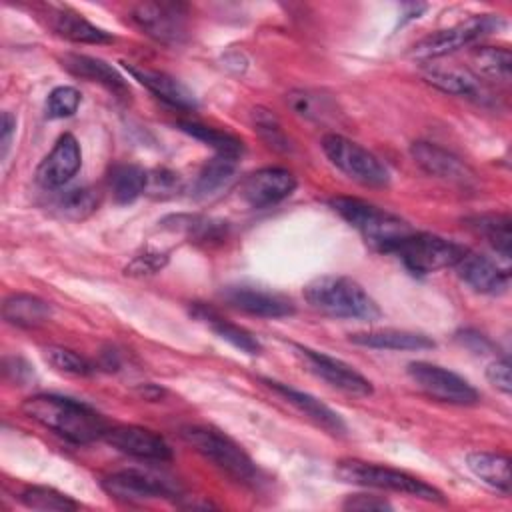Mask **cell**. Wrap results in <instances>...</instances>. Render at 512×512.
<instances>
[{"label": "cell", "instance_id": "6da1fadb", "mask_svg": "<svg viewBox=\"0 0 512 512\" xmlns=\"http://www.w3.org/2000/svg\"><path fill=\"white\" fill-rule=\"evenodd\" d=\"M22 412L72 444L104 438L106 420L88 404L56 394H36L22 402Z\"/></svg>", "mask_w": 512, "mask_h": 512}, {"label": "cell", "instance_id": "7a4b0ae2", "mask_svg": "<svg viewBox=\"0 0 512 512\" xmlns=\"http://www.w3.org/2000/svg\"><path fill=\"white\" fill-rule=\"evenodd\" d=\"M304 296L312 308L332 318L372 322L382 314L376 300L346 276H318L306 284Z\"/></svg>", "mask_w": 512, "mask_h": 512}, {"label": "cell", "instance_id": "3957f363", "mask_svg": "<svg viewBox=\"0 0 512 512\" xmlns=\"http://www.w3.org/2000/svg\"><path fill=\"white\" fill-rule=\"evenodd\" d=\"M330 206L352 228H356L372 248L380 252L390 254L400 240L414 232L412 226L400 216L358 198L338 196L330 200Z\"/></svg>", "mask_w": 512, "mask_h": 512}, {"label": "cell", "instance_id": "277c9868", "mask_svg": "<svg viewBox=\"0 0 512 512\" xmlns=\"http://www.w3.org/2000/svg\"><path fill=\"white\" fill-rule=\"evenodd\" d=\"M180 436L198 454L210 460L216 468L228 474L240 484H254L258 480V468L246 450L224 432L210 426H184Z\"/></svg>", "mask_w": 512, "mask_h": 512}, {"label": "cell", "instance_id": "5b68a950", "mask_svg": "<svg viewBox=\"0 0 512 512\" xmlns=\"http://www.w3.org/2000/svg\"><path fill=\"white\" fill-rule=\"evenodd\" d=\"M334 472L342 482H348V484L400 492V494H408L428 502H444V494L436 486L408 472L388 468L382 464H372L364 460H340Z\"/></svg>", "mask_w": 512, "mask_h": 512}, {"label": "cell", "instance_id": "8992f818", "mask_svg": "<svg viewBox=\"0 0 512 512\" xmlns=\"http://www.w3.org/2000/svg\"><path fill=\"white\" fill-rule=\"evenodd\" d=\"M466 252L464 246L428 232H412L400 240L390 254L398 256L412 274H432L454 268Z\"/></svg>", "mask_w": 512, "mask_h": 512}, {"label": "cell", "instance_id": "52a82bcc", "mask_svg": "<svg viewBox=\"0 0 512 512\" xmlns=\"http://www.w3.org/2000/svg\"><path fill=\"white\" fill-rule=\"evenodd\" d=\"M504 26L502 16L498 14H478L470 16L446 30H440L436 34H430L416 42L410 50V56L414 60H436L442 56H448L460 48H466L474 44L476 40L498 32Z\"/></svg>", "mask_w": 512, "mask_h": 512}, {"label": "cell", "instance_id": "ba28073f", "mask_svg": "<svg viewBox=\"0 0 512 512\" xmlns=\"http://www.w3.org/2000/svg\"><path fill=\"white\" fill-rule=\"evenodd\" d=\"M322 150L340 172L364 186L380 188L390 182L388 168L372 152L340 134H326Z\"/></svg>", "mask_w": 512, "mask_h": 512}, {"label": "cell", "instance_id": "9c48e42d", "mask_svg": "<svg viewBox=\"0 0 512 512\" xmlns=\"http://www.w3.org/2000/svg\"><path fill=\"white\" fill-rule=\"evenodd\" d=\"M102 490L122 502H144L152 498H170L180 492L178 484L158 472L128 468L102 478Z\"/></svg>", "mask_w": 512, "mask_h": 512}, {"label": "cell", "instance_id": "30bf717a", "mask_svg": "<svg viewBox=\"0 0 512 512\" xmlns=\"http://www.w3.org/2000/svg\"><path fill=\"white\" fill-rule=\"evenodd\" d=\"M408 376L430 398L456 406H472L480 400L478 390L456 372L430 362H410Z\"/></svg>", "mask_w": 512, "mask_h": 512}, {"label": "cell", "instance_id": "8fae6325", "mask_svg": "<svg viewBox=\"0 0 512 512\" xmlns=\"http://www.w3.org/2000/svg\"><path fill=\"white\" fill-rule=\"evenodd\" d=\"M186 6L176 2H142L132 8L134 24L162 44H180L186 38Z\"/></svg>", "mask_w": 512, "mask_h": 512}, {"label": "cell", "instance_id": "7c38bea8", "mask_svg": "<svg viewBox=\"0 0 512 512\" xmlns=\"http://www.w3.org/2000/svg\"><path fill=\"white\" fill-rule=\"evenodd\" d=\"M294 350L298 352L306 368L318 378H322L326 384H330L332 388L342 390L344 394H350V396H360V398L372 394L370 380L364 378L350 364L302 344H294Z\"/></svg>", "mask_w": 512, "mask_h": 512}, {"label": "cell", "instance_id": "4fadbf2b", "mask_svg": "<svg viewBox=\"0 0 512 512\" xmlns=\"http://www.w3.org/2000/svg\"><path fill=\"white\" fill-rule=\"evenodd\" d=\"M296 190V178L290 170L280 166L260 168L244 178L240 184L242 200L252 208H266L282 202Z\"/></svg>", "mask_w": 512, "mask_h": 512}, {"label": "cell", "instance_id": "5bb4252c", "mask_svg": "<svg viewBox=\"0 0 512 512\" xmlns=\"http://www.w3.org/2000/svg\"><path fill=\"white\" fill-rule=\"evenodd\" d=\"M104 440L122 454H128L138 460L166 462L172 458L168 442L154 430L142 426H114L108 428Z\"/></svg>", "mask_w": 512, "mask_h": 512}, {"label": "cell", "instance_id": "9a60e30c", "mask_svg": "<svg viewBox=\"0 0 512 512\" xmlns=\"http://www.w3.org/2000/svg\"><path fill=\"white\" fill-rule=\"evenodd\" d=\"M82 152L72 134H62L36 168V182L44 188H62L80 170Z\"/></svg>", "mask_w": 512, "mask_h": 512}, {"label": "cell", "instance_id": "2e32d148", "mask_svg": "<svg viewBox=\"0 0 512 512\" xmlns=\"http://www.w3.org/2000/svg\"><path fill=\"white\" fill-rule=\"evenodd\" d=\"M222 298L234 308L260 318H284L296 312L290 298L250 284L226 286L222 290Z\"/></svg>", "mask_w": 512, "mask_h": 512}, {"label": "cell", "instance_id": "e0dca14e", "mask_svg": "<svg viewBox=\"0 0 512 512\" xmlns=\"http://www.w3.org/2000/svg\"><path fill=\"white\" fill-rule=\"evenodd\" d=\"M410 154L414 162L428 172L430 176L442 178L446 182L458 184V186H470L474 182V172L452 152L430 144V142H414L410 146Z\"/></svg>", "mask_w": 512, "mask_h": 512}, {"label": "cell", "instance_id": "ac0fdd59", "mask_svg": "<svg viewBox=\"0 0 512 512\" xmlns=\"http://www.w3.org/2000/svg\"><path fill=\"white\" fill-rule=\"evenodd\" d=\"M454 270L460 276V280H464L472 290L480 294H490V296L502 294L506 292L510 282L506 268H500L490 258L478 252H472L468 248L462 254V258L456 262Z\"/></svg>", "mask_w": 512, "mask_h": 512}, {"label": "cell", "instance_id": "d6986e66", "mask_svg": "<svg viewBox=\"0 0 512 512\" xmlns=\"http://www.w3.org/2000/svg\"><path fill=\"white\" fill-rule=\"evenodd\" d=\"M126 70L132 74L134 80H138L142 86H146L156 98L166 102L172 108L178 110H194L198 106L194 92L184 86L178 78L150 68H140L134 64H124Z\"/></svg>", "mask_w": 512, "mask_h": 512}, {"label": "cell", "instance_id": "ffe728a7", "mask_svg": "<svg viewBox=\"0 0 512 512\" xmlns=\"http://www.w3.org/2000/svg\"><path fill=\"white\" fill-rule=\"evenodd\" d=\"M264 384L274 390L276 394H280L288 404H292L298 412H302L304 416H308L312 422H316L320 428H324L326 432L340 436L346 432V424L342 420V416L338 412H334L330 406H326L324 402H320L318 398H314L308 392L296 390L288 384L276 382V380H264Z\"/></svg>", "mask_w": 512, "mask_h": 512}, {"label": "cell", "instance_id": "44dd1931", "mask_svg": "<svg viewBox=\"0 0 512 512\" xmlns=\"http://www.w3.org/2000/svg\"><path fill=\"white\" fill-rule=\"evenodd\" d=\"M60 62L62 68H66L70 74L90 82H98L118 98H130L128 82L112 64L86 54H64Z\"/></svg>", "mask_w": 512, "mask_h": 512}, {"label": "cell", "instance_id": "7402d4cb", "mask_svg": "<svg viewBox=\"0 0 512 512\" xmlns=\"http://www.w3.org/2000/svg\"><path fill=\"white\" fill-rule=\"evenodd\" d=\"M424 80L442 92L466 96L472 100H486L488 92L480 78L468 68L458 66H430L424 70Z\"/></svg>", "mask_w": 512, "mask_h": 512}, {"label": "cell", "instance_id": "603a6c76", "mask_svg": "<svg viewBox=\"0 0 512 512\" xmlns=\"http://www.w3.org/2000/svg\"><path fill=\"white\" fill-rule=\"evenodd\" d=\"M350 342L366 348L378 350H428L434 348V340L420 332L410 330H370V332H356L350 334Z\"/></svg>", "mask_w": 512, "mask_h": 512}, {"label": "cell", "instance_id": "cb8c5ba5", "mask_svg": "<svg viewBox=\"0 0 512 512\" xmlns=\"http://www.w3.org/2000/svg\"><path fill=\"white\" fill-rule=\"evenodd\" d=\"M50 28L70 40V42H78V44H104V42H112L114 36L102 28H98L96 24L88 22L84 16L72 12V10H52L48 16Z\"/></svg>", "mask_w": 512, "mask_h": 512}, {"label": "cell", "instance_id": "d4e9b609", "mask_svg": "<svg viewBox=\"0 0 512 512\" xmlns=\"http://www.w3.org/2000/svg\"><path fill=\"white\" fill-rule=\"evenodd\" d=\"M190 314H192L194 318H198L200 322H204L206 326H210V330H212L216 336H220L222 340L230 342L234 348H238V350H242V352H246V354H252V356H254V354H260L262 346H260V342L256 340V336L250 334L246 328H242V326H238V324H234V322L222 318L216 310H212V308H208V306H204V304H194L192 310H190Z\"/></svg>", "mask_w": 512, "mask_h": 512}, {"label": "cell", "instance_id": "484cf974", "mask_svg": "<svg viewBox=\"0 0 512 512\" xmlns=\"http://www.w3.org/2000/svg\"><path fill=\"white\" fill-rule=\"evenodd\" d=\"M2 316L6 322L20 328H34L50 320L52 308L46 300L32 294H12L2 304Z\"/></svg>", "mask_w": 512, "mask_h": 512}, {"label": "cell", "instance_id": "4316f807", "mask_svg": "<svg viewBox=\"0 0 512 512\" xmlns=\"http://www.w3.org/2000/svg\"><path fill=\"white\" fill-rule=\"evenodd\" d=\"M466 466L490 488L510 494V458L498 452H470Z\"/></svg>", "mask_w": 512, "mask_h": 512}, {"label": "cell", "instance_id": "83f0119b", "mask_svg": "<svg viewBox=\"0 0 512 512\" xmlns=\"http://www.w3.org/2000/svg\"><path fill=\"white\" fill-rule=\"evenodd\" d=\"M510 216L508 214H478L466 218V226L482 236L504 260L510 258L512 232H510Z\"/></svg>", "mask_w": 512, "mask_h": 512}, {"label": "cell", "instance_id": "f1b7e54d", "mask_svg": "<svg viewBox=\"0 0 512 512\" xmlns=\"http://www.w3.org/2000/svg\"><path fill=\"white\" fill-rule=\"evenodd\" d=\"M236 160L232 156L216 154L210 158L198 172V176L192 182V194L196 198L212 196L216 190H220L236 172Z\"/></svg>", "mask_w": 512, "mask_h": 512}, {"label": "cell", "instance_id": "f546056e", "mask_svg": "<svg viewBox=\"0 0 512 512\" xmlns=\"http://www.w3.org/2000/svg\"><path fill=\"white\" fill-rule=\"evenodd\" d=\"M178 128H180L182 132H186L188 136H192V138L204 142L206 146H210L216 154L238 158V156L244 152L242 140L236 138L234 134L226 132V130H218V128H212V126L194 122V120H180V122H178Z\"/></svg>", "mask_w": 512, "mask_h": 512}, {"label": "cell", "instance_id": "4dcf8cb0", "mask_svg": "<svg viewBox=\"0 0 512 512\" xmlns=\"http://www.w3.org/2000/svg\"><path fill=\"white\" fill-rule=\"evenodd\" d=\"M108 186L118 204H130L146 192V170L136 164H116L110 170Z\"/></svg>", "mask_w": 512, "mask_h": 512}, {"label": "cell", "instance_id": "1f68e13d", "mask_svg": "<svg viewBox=\"0 0 512 512\" xmlns=\"http://www.w3.org/2000/svg\"><path fill=\"white\" fill-rule=\"evenodd\" d=\"M472 62L476 70L492 80L502 84L510 82V64L512 54L508 48H494V46H480L472 52Z\"/></svg>", "mask_w": 512, "mask_h": 512}, {"label": "cell", "instance_id": "d6a6232c", "mask_svg": "<svg viewBox=\"0 0 512 512\" xmlns=\"http://www.w3.org/2000/svg\"><path fill=\"white\" fill-rule=\"evenodd\" d=\"M98 202L100 198L96 190L82 186V188H70L64 194H60L56 200V208L68 220H84L98 208Z\"/></svg>", "mask_w": 512, "mask_h": 512}, {"label": "cell", "instance_id": "836d02e7", "mask_svg": "<svg viewBox=\"0 0 512 512\" xmlns=\"http://www.w3.org/2000/svg\"><path fill=\"white\" fill-rule=\"evenodd\" d=\"M20 500L24 506L32 510H54V512H68L76 510L78 502H74L68 494H62L54 488L46 486H28L20 492Z\"/></svg>", "mask_w": 512, "mask_h": 512}, {"label": "cell", "instance_id": "e575fe53", "mask_svg": "<svg viewBox=\"0 0 512 512\" xmlns=\"http://www.w3.org/2000/svg\"><path fill=\"white\" fill-rule=\"evenodd\" d=\"M286 102L296 114L310 120H326L334 112V106L326 96L310 90H292L286 94Z\"/></svg>", "mask_w": 512, "mask_h": 512}, {"label": "cell", "instance_id": "d590c367", "mask_svg": "<svg viewBox=\"0 0 512 512\" xmlns=\"http://www.w3.org/2000/svg\"><path fill=\"white\" fill-rule=\"evenodd\" d=\"M42 354H44V360L54 370L64 372V374L88 376L94 370L92 364L84 356H80V354H76V352H72V350H68L64 346H44Z\"/></svg>", "mask_w": 512, "mask_h": 512}, {"label": "cell", "instance_id": "8d00e7d4", "mask_svg": "<svg viewBox=\"0 0 512 512\" xmlns=\"http://www.w3.org/2000/svg\"><path fill=\"white\" fill-rule=\"evenodd\" d=\"M252 124L254 130L260 134V138L274 150L278 152H288L290 150V140L288 136L282 132V126L278 122V118L264 110V108H254L252 110Z\"/></svg>", "mask_w": 512, "mask_h": 512}, {"label": "cell", "instance_id": "74e56055", "mask_svg": "<svg viewBox=\"0 0 512 512\" xmlns=\"http://www.w3.org/2000/svg\"><path fill=\"white\" fill-rule=\"evenodd\" d=\"M78 106L80 92L74 86H56L46 98V118H68L78 110Z\"/></svg>", "mask_w": 512, "mask_h": 512}, {"label": "cell", "instance_id": "f35d334b", "mask_svg": "<svg viewBox=\"0 0 512 512\" xmlns=\"http://www.w3.org/2000/svg\"><path fill=\"white\" fill-rule=\"evenodd\" d=\"M168 264V254L166 252H160V250H144L140 254H136L128 266L124 268L126 274L130 276H146V274H156L160 272L164 266Z\"/></svg>", "mask_w": 512, "mask_h": 512}, {"label": "cell", "instance_id": "ab89813d", "mask_svg": "<svg viewBox=\"0 0 512 512\" xmlns=\"http://www.w3.org/2000/svg\"><path fill=\"white\" fill-rule=\"evenodd\" d=\"M180 190V178L176 172L166 170V168H156L146 172V192L156 196V198H164V196H172L174 192Z\"/></svg>", "mask_w": 512, "mask_h": 512}, {"label": "cell", "instance_id": "60d3db41", "mask_svg": "<svg viewBox=\"0 0 512 512\" xmlns=\"http://www.w3.org/2000/svg\"><path fill=\"white\" fill-rule=\"evenodd\" d=\"M486 378L488 382L500 390L502 394L512 392V376H510V360L508 358H498L488 364L486 368Z\"/></svg>", "mask_w": 512, "mask_h": 512}, {"label": "cell", "instance_id": "b9f144b4", "mask_svg": "<svg viewBox=\"0 0 512 512\" xmlns=\"http://www.w3.org/2000/svg\"><path fill=\"white\" fill-rule=\"evenodd\" d=\"M346 510H392V504L380 496L372 494H354L348 496L342 504Z\"/></svg>", "mask_w": 512, "mask_h": 512}, {"label": "cell", "instance_id": "7bdbcfd3", "mask_svg": "<svg viewBox=\"0 0 512 512\" xmlns=\"http://www.w3.org/2000/svg\"><path fill=\"white\" fill-rule=\"evenodd\" d=\"M458 340H460L466 348H470L472 352H476V354H486V352L492 348V344H490L482 334H478V332H474V330H464V332H460V334H458Z\"/></svg>", "mask_w": 512, "mask_h": 512}, {"label": "cell", "instance_id": "ee69618b", "mask_svg": "<svg viewBox=\"0 0 512 512\" xmlns=\"http://www.w3.org/2000/svg\"><path fill=\"white\" fill-rule=\"evenodd\" d=\"M4 374L14 382H24L32 374V370L22 358H6L4 360Z\"/></svg>", "mask_w": 512, "mask_h": 512}, {"label": "cell", "instance_id": "f6af8a7d", "mask_svg": "<svg viewBox=\"0 0 512 512\" xmlns=\"http://www.w3.org/2000/svg\"><path fill=\"white\" fill-rule=\"evenodd\" d=\"M16 130V118L10 112H2V124H0V134H2V160L8 156V148L12 142V134Z\"/></svg>", "mask_w": 512, "mask_h": 512}, {"label": "cell", "instance_id": "bcb514c9", "mask_svg": "<svg viewBox=\"0 0 512 512\" xmlns=\"http://www.w3.org/2000/svg\"><path fill=\"white\" fill-rule=\"evenodd\" d=\"M426 4H402V14H400V24H406L408 20L420 18V14L426 10Z\"/></svg>", "mask_w": 512, "mask_h": 512}, {"label": "cell", "instance_id": "7dc6e473", "mask_svg": "<svg viewBox=\"0 0 512 512\" xmlns=\"http://www.w3.org/2000/svg\"><path fill=\"white\" fill-rule=\"evenodd\" d=\"M140 392H142V396H144V398H148V400H154V398H158V396L162 394V390H160V388L150 386V384H148V386H144Z\"/></svg>", "mask_w": 512, "mask_h": 512}]
</instances>
